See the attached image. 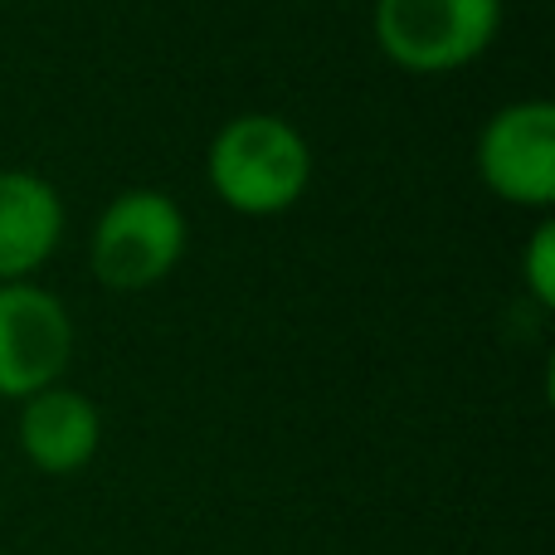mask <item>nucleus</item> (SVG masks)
<instances>
[{
  "mask_svg": "<svg viewBox=\"0 0 555 555\" xmlns=\"http://www.w3.org/2000/svg\"><path fill=\"white\" fill-rule=\"evenodd\" d=\"M185 249V220L176 201L156 191H127L103 210L93 234V273L107 287H146L176 269Z\"/></svg>",
  "mask_w": 555,
  "mask_h": 555,
  "instance_id": "3",
  "label": "nucleus"
},
{
  "mask_svg": "<svg viewBox=\"0 0 555 555\" xmlns=\"http://www.w3.org/2000/svg\"><path fill=\"white\" fill-rule=\"evenodd\" d=\"M20 443L39 473H78L98 453V410L88 395L49 385L20 414Z\"/></svg>",
  "mask_w": 555,
  "mask_h": 555,
  "instance_id": "7",
  "label": "nucleus"
},
{
  "mask_svg": "<svg viewBox=\"0 0 555 555\" xmlns=\"http://www.w3.org/2000/svg\"><path fill=\"white\" fill-rule=\"evenodd\" d=\"M68 351H74V326L54 293L29 283L0 287V395H29L49 390L64 375Z\"/></svg>",
  "mask_w": 555,
  "mask_h": 555,
  "instance_id": "4",
  "label": "nucleus"
},
{
  "mask_svg": "<svg viewBox=\"0 0 555 555\" xmlns=\"http://www.w3.org/2000/svg\"><path fill=\"white\" fill-rule=\"evenodd\" d=\"M64 230V205L54 185L29 171H0V278L35 273L54 254Z\"/></svg>",
  "mask_w": 555,
  "mask_h": 555,
  "instance_id": "6",
  "label": "nucleus"
},
{
  "mask_svg": "<svg viewBox=\"0 0 555 555\" xmlns=\"http://www.w3.org/2000/svg\"><path fill=\"white\" fill-rule=\"evenodd\" d=\"M482 181L512 205L555 201V107L531 98L512 103L482 127L478 142Z\"/></svg>",
  "mask_w": 555,
  "mask_h": 555,
  "instance_id": "5",
  "label": "nucleus"
},
{
  "mask_svg": "<svg viewBox=\"0 0 555 555\" xmlns=\"http://www.w3.org/2000/svg\"><path fill=\"white\" fill-rule=\"evenodd\" d=\"M527 283L541 307L555 302V224H541L527 249Z\"/></svg>",
  "mask_w": 555,
  "mask_h": 555,
  "instance_id": "8",
  "label": "nucleus"
},
{
  "mask_svg": "<svg viewBox=\"0 0 555 555\" xmlns=\"http://www.w3.org/2000/svg\"><path fill=\"white\" fill-rule=\"evenodd\" d=\"M502 0H380L375 39L400 68L443 74L492 44Z\"/></svg>",
  "mask_w": 555,
  "mask_h": 555,
  "instance_id": "2",
  "label": "nucleus"
},
{
  "mask_svg": "<svg viewBox=\"0 0 555 555\" xmlns=\"http://www.w3.org/2000/svg\"><path fill=\"white\" fill-rule=\"evenodd\" d=\"M312 176V152L283 117L244 113L224 122L210 146V181L224 205L244 215H273L302 195Z\"/></svg>",
  "mask_w": 555,
  "mask_h": 555,
  "instance_id": "1",
  "label": "nucleus"
}]
</instances>
